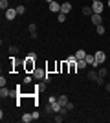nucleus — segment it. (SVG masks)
Here are the masks:
<instances>
[{
    "instance_id": "1",
    "label": "nucleus",
    "mask_w": 110,
    "mask_h": 123,
    "mask_svg": "<svg viewBox=\"0 0 110 123\" xmlns=\"http://www.w3.org/2000/svg\"><path fill=\"white\" fill-rule=\"evenodd\" d=\"M37 68V59H31V57H26L24 59V72L26 74H33Z\"/></svg>"
},
{
    "instance_id": "2",
    "label": "nucleus",
    "mask_w": 110,
    "mask_h": 123,
    "mask_svg": "<svg viewBox=\"0 0 110 123\" xmlns=\"http://www.w3.org/2000/svg\"><path fill=\"white\" fill-rule=\"evenodd\" d=\"M103 9H105V4L101 0H92V11L94 13H103Z\"/></svg>"
},
{
    "instance_id": "3",
    "label": "nucleus",
    "mask_w": 110,
    "mask_h": 123,
    "mask_svg": "<svg viewBox=\"0 0 110 123\" xmlns=\"http://www.w3.org/2000/svg\"><path fill=\"white\" fill-rule=\"evenodd\" d=\"M6 18L7 20H15V17L18 15V11H17V7H9V9H6Z\"/></svg>"
},
{
    "instance_id": "4",
    "label": "nucleus",
    "mask_w": 110,
    "mask_h": 123,
    "mask_svg": "<svg viewBox=\"0 0 110 123\" xmlns=\"http://www.w3.org/2000/svg\"><path fill=\"white\" fill-rule=\"evenodd\" d=\"M94 55H95V61L99 62V64H103V62L106 61V53H105V51H103V50H99V51H95Z\"/></svg>"
},
{
    "instance_id": "5",
    "label": "nucleus",
    "mask_w": 110,
    "mask_h": 123,
    "mask_svg": "<svg viewBox=\"0 0 110 123\" xmlns=\"http://www.w3.org/2000/svg\"><path fill=\"white\" fill-rule=\"evenodd\" d=\"M46 72H48V74L57 72V61H48V62H46Z\"/></svg>"
},
{
    "instance_id": "6",
    "label": "nucleus",
    "mask_w": 110,
    "mask_h": 123,
    "mask_svg": "<svg viewBox=\"0 0 110 123\" xmlns=\"http://www.w3.org/2000/svg\"><path fill=\"white\" fill-rule=\"evenodd\" d=\"M92 24H94V26L103 24V17H101V13H94V15H92Z\"/></svg>"
},
{
    "instance_id": "7",
    "label": "nucleus",
    "mask_w": 110,
    "mask_h": 123,
    "mask_svg": "<svg viewBox=\"0 0 110 123\" xmlns=\"http://www.w3.org/2000/svg\"><path fill=\"white\" fill-rule=\"evenodd\" d=\"M33 77H35V79H44V77H46V70L35 68V72H33Z\"/></svg>"
},
{
    "instance_id": "8",
    "label": "nucleus",
    "mask_w": 110,
    "mask_h": 123,
    "mask_svg": "<svg viewBox=\"0 0 110 123\" xmlns=\"http://www.w3.org/2000/svg\"><path fill=\"white\" fill-rule=\"evenodd\" d=\"M50 11H52V13H61V4L53 0L52 4H50Z\"/></svg>"
},
{
    "instance_id": "9",
    "label": "nucleus",
    "mask_w": 110,
    "mask_h": 123,
    "mask_svg": "<svg viewBox=\"0 0 110 123\" xmlns=\"http://www.w3.org/2000/svg\"><path fill=\"white\" fill-rule=\"evenodd\" d=\"M70 11H72V4H70V2H63V4H61V13H66V15H68Z\"/></svg>"
},
{
    "instance_id": "10",
    "label": "nucleus",
    "mask_w": 110,
    "mask_h": 123,
    "mask_svg": "<svg viewBox=\"0 0 110 123\" xmlns=\"http://www.w3.org/2000/svg\"><path fill=\"white\" fill-rule=\"evenodd\" d=\"M70 72V62L64 59V61H61V74H68Z\"/></svg>"
},
{
    "instance_id": "11",
    "label": "nucleus",
    "mask_w": 110,
    "mask_h": 123,
    "mask_svg": "<svg viewBox=\"0 0 110 123\" xmlns=\"http://www.w3.org/2000/svg\"><path fill=\"white\" fill-rule=\"evenodd\" d=\"M70 62V72L68 74H75L79 70V66H77V59H75V61H68Z\"/></svg>"
},
{
    "instance_id": "12",
    "label": "nucleus",
    "mask_w": 110,
    "mask_h": 123,
    "mask_svg": "<svg viewBox=\"0 0 110 123\" xmlns=\"http://www.w3.org/2000/svg\"><path fill=\"white\" fill-rule=\"evenodd\" d=\"M22 121H24V123L35 121V118H33V112H26V114H24V116H22Z\"/></svg>"
},
{
    "instance_id": "13",
    "label": "nucleus",
    "mask_w": 110,
    "mask_h": 123,
    "mask_svg": "<svg viewBox=\"0 0 110 123\" xmlns=\"http://www.w3.org/2000/svg\"><path fill=\"white\" fill-rule=\"evenodd\" d=\"M50 105H52L53 112H61V110H63V105H61L59 101H53V103H50Z\"/></svg>"
},
{
    "instance_id": "14",
    "label": "nucleus",
    "mask_w": 110,
    "mask_h": 123,
    "mask_svg": "<svg viewBox=\"0 0 110 123\" xmlns=\"http://www.w3.org/2000/svg\"><path fill=\"white\" fill-rule=\"evenodd\" d=\"M0 98H2V99L9 98V90H7L6 86H2V88H0Z\"/></svg>"
},
{
    "instance_id": "15",
    "label": "nucleus",
    "mask_w": 110,
    "mask_h": 123,
    "mask_svg": "<svg viewBox=\"0 0 110 123\" xmlns=\"http://www.w3.org/2000/svg\"><path fill=\"white\" fill-rule=\"evenodd\" d=\"M77 66H79V70H83V68H86V66H88V62H86V59H77Z\"/></svg>"
},
{
    "instance_id": "16",
    "label": "nucleus",
    "mask_w": 110,
    "mask_h": 123,
    "mask_svg": "<svg viewBox=\"0 0 110 123\" xmlns=\"http://www.w3.org/2000/svg\"><path fill=\"white\" fill-rule=\"evenodd\" d=\"M86 77H88L90 81H97V77H99V74H97V72H88V74H86Z\"/></svg>"
},
{
    "instance_id": "17",
    "label": "nucleus",
    "mask_w": 110,
    "mask_h": 123,
    "mask_svg": "<svg viewBox=\"0 0 110 123\" xmlns=\"http://www.w3.org/2000/svg\"><path fill=\"white\" fill-rule=\"evenodd\" d=\"M0 9L2 11L9 9V0H0Z\"/></svg>"
},
{
    "instance_id": "18",
    "label": "nucleus",
    "mask_w": 110,
    "mask_h": 123,
    "mask_svg": "<svg viewBox=\"0 0 110 123\" xmlns=\"http://www.w3.org/2000/svg\"><path fill=\"white\" fill-rule=\"evenodd\" d=\"M83 15H86V17H92V15H94V11H92V7H88V6H84V7H83Z\"/></svg>"
},
{
    "instance_id": "19",
    "label": "nucleus",
    "mask_w": 110,
    "mask_h": 123,
    "mask_svg": "<svg viewBox=\"0 0 110 123\" xmlns=\"http://www.w3.org/2000/svg\"><path fill=\"white\" fill-rule=\"evenodd\" d=\"M86 57V51L84 50H77V53H75V59H84Z\"/></svg>"
},
{
    "instance_id": "20",
    "label": "nucleus",
    "mask_w": 110,
    "mask_h": 123,
    "mask_svg": "<svg viewBox=\"0 0 110 123\" xmlns=\"http://www.w3.org/2000/svg\"><path fill=\"white\" fill-rule=\"evenodd\" d=\"M84 59H86V62H88V64H94V62H95V55H90V53H86V57H84Z\"/></svg>"
},
{
    "instance_id": "21",
    "label": "nucleus",
    "mask_w": 110,
    "mask_h": 123,
    "mask_svg": "<svg viewBox=\"0 0 110 123\" xmlns=\"http://www.w3.org/2000/svg\"><path fill=\"white\" fill-rule=\"evenodd\" d=\"M95 31H97V35H105V26H103V24L95 26Z\"/></svg>"
},
{
    "instance_id": "22",
    "label": "nucleus",
    "mask_w": 110,
    "mask_h": 123,
    "mask_svg": "<svg viewBox=\"0 0 110 123\" xmlns=\"http://www.w3.org/2000/svg\"><path fill=\"white\" fill-rule=\"evenodd\" d=\"M57 101L61 103V105H63V107H64V105H66V103H68V98H66V96H59V98H57Z\"/></svg>"
},
{
    "instance_id": "23",
    "label": "nucleus",
    "mask_w": 110,
    "mask_h": 123,
    "mask_svg": "<svg viewBox=\"0 0 110 123\" xmlns=\"http://www.w3.org/2000/svg\"><path fill=\"white\" fill-rule=\"evenodd\" d=\"M57 20L61 22V24H63V22H66V13H59V15H57Z\"/></svg>"
},
{
    "instance_id": "24",
    "label": "nucleus",
    "mask_w": 110,
    "mask_h": 123,
    "mask_svg": "<svg viewBox=\"0 0 110 123\" xmlns=\"http://www.w3.org/2000/svg\"><path fill=\"white\" fill-rule=\"evenodd\" d=\"M17 11H18V15H24V13H26V6H17Z\"/></svg>"
},
{
    "instance_id": "25",
    "label": "nucleus",
    "mask_w": 110,
    "mask_h": 123,
    "mask_svg": "<svg viewBox=\"0 0 110 123\" xmlns=\"http://www.w3.org/2000/svg\"><path fill=\"white\" fill-rule=\"evenodd\" d=\"M97 74H99V77H103V79H105V77H106V74H108V72H106V68H101V70H99Z\"/></svg>"
},
{
    "instance_id": "26",
    "label": "nucleus",
    "mask_w": 110,
    "mask_h": 123,
    "mask_svg": "<svg viewBox=\"0 0 110 123\" xmlns=\"http://www.w3.org/2000/svg\"><path fill=\"white\" fill-rule=\"evenodd\" d=\"M17 51H18V48H17V46H9V53H11V55H15Z\"/></svg>"
},
{
    "instance_id": "27",
    "label": "nucleus",
    "mask_w": 110,
    "mask_h": 123,
    "mask_svg": "<svg viewBox=\"0 0 110 123\" xmlns=\"http://www.w3.org/2000/svg\"><path fill=\"white\" fill-rule=\"evenodd\" d=\"M53 119H55V121H57V123H61V121H63V114L59 112V114H57V116H55V118H53Z\"/></svg>"
},
{
    "instance_id": "28",
    "label": "nucleus",
    "mask_w": 110,
    "mask_h": 123,
    "mask_svg": "<svg viewBox=\"0 0 110 123\" xmlns=\"http://www.w3.org/2000/svg\"><path fill=\"white\" fill-rule=\"evenodd\" d=\"M31 81H33V77H31V75H26V77H24V83H26V85H29Z\"/></svg>"
},
{
    "instance_id": "29",
    "label": "nucleus",
    "mask_w": 110,
    "mask_h": 123,
    "mask_svg": "<svg viewBox=\"0 0 110 123\" xmlns=\"http://www.w3.org/2000/svg\"><path fill=\"white\" fill-rule=\"evenodd\" d=\"M64 107H66V110H73V103H66V105H64Z\"/></svg>"
},
{
    "instance_id": "30",
    "label": "nucleus",
    "mask_w": 110,
    "mask_h": 123,
    "mask_svg": "<svg viewBox=\"0 0 110 123\" xmlns=\"http://www.w3.org/2000/svg\"><path fill=\"white\" fill-rule=\"evenodd\" d=\"M6 83H7V81H6V77L2 75V77H0V86H6Z\"/></svg>"
},
{
    "instance_id": "31",
    "label": "nucleus",
    "mask_w": 110,
    "mask_h": 123,
    "mask_svg": "<svg viewBox=\"0 0 110 123\" xmlns=\"http://www.w3.org/2000/svg\"><path fill=\"white\" fill-rule=\"evenodd\" d=\"M50 81H52V75H50V74L46 72V77H44V83H50Z\"/></svg>"
},
{
    "instance_id": "32",
    "label": "nucleus",
    "mask_w": 110,
    "mask_h": 123,
    "mask_svg": "<svg viewBox=\"0 0 110 123\" xmlns=\"http://www.w3.org/2000/svg\"><path fill=\"white\" fill-rule=\"evenodd\" d=\"M35 30H37V26L35 24H29V33H35Z\"/></svg>"
},
{
    "instance_id": "33",
    "label": "nucleus",
    "mask_w": 110,
    "mask_h": 123,
    "mask_svg": "<svg viewBox=\"0 0 110 123\" xmlns=\"http://www.w3.org/2000/svg\"><path fill=\"white\" fill-rule=\"evenodd\" d=\"M105 88H106V92H110V83H106V86H105Z\"/></svg>"
},
{
    "instance_id": "34",
    "label": "nucleus",
    "mask_w": 110,
    "mask_h": 123,
    "mask_svg": "<svg viewBox=\"0 0 110 123\" xmlns=\"http://www.w3.org/2000/svg\"><path fill=\"white\" fill-rule=\"evenodd\" d=\"M46 2H48V4H52V2H53V0H46Z\"/></svg>"
},
{
    "instance_id": "35",
    "label": "nucleus",
    "mask_w": 110,
    "mask_h": 123,
    "mask_svg": "<svg viewBox=\"0 0 110 123\" xmlns=\"http://www.w3.org/2000/svg\"><path fill=\"white\" fill-rule=\"evenodd\" d=\"M106 6H108V7H110V0H108V2H106Z\"/></svg>"
}]
</instances>
